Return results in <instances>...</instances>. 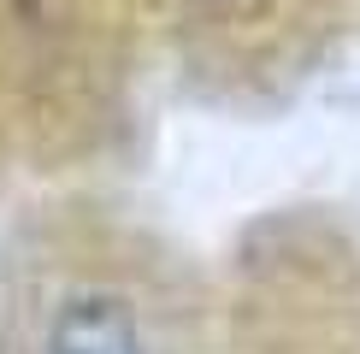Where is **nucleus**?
<instances>
[{"mask_svg": "<svg viewBox=\"0 0 360 354\" xmlns=\"http://www.w3.org/2000/svg\"><path fill=\"white\" fill-rule=\"evenodd\" d=\"M207 6H219V0H207Z\"/></svg>", "mask_w": 360, "mask_h": 354, "instance_id": "f03ea898", "label": "nucleus"}, {"mask_svg": "<svg viewBox=\"0 0 360 354\" xmlns=\"http://www.w3.org/2000/svg\"><path fill=\"white\" fill-rule=\"evenodd\" d=\"M0 354H166V336L130 284L48 272L0 307Z\"/></svg>", "mask_w": 360, "mask_h": 354, "instance_id": "f257e3e1", "label": "nucleus"}]
</instances>
